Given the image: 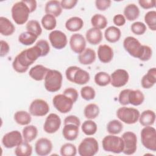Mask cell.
<instances>
[{
    "mask_svg": "<svg viewBox=\"0 0 156 156\" xmlns=\"http://www.w3.org/2000/svg\"><path fill=\"white\" fill-rule=\"evenodd\" d=\"M65 76L68 80L78 85H85L90 79L88 72L76 66H71L66 68Z\"/></svg>",
    "mask_w": 156,
    "mask_h": 156,
    "instance_id": "6da1fadb",
    "label": "cell"
},
{
    "mask_svg": "<svg viewBox=\"0 0 156 156\" xmlns=\"http://www.w3.org/2000/svg\"><path fill=\"white\" fill-rule=\"evenodd\" d=\"M44 80L45 89L49 92L54 93L60 90L62 85L63 76L59 71L49 69Z\"/></svg>",
    "mask_w": 156,
    "mask_h": 156,
    "instance_id": "7a4b0ae2",
    "label": "cell"
},
{
    "mask_svg": "<svg viewBox=\"0 0 156 156\" xmlns=\"http://www.w3.org/2000/svg\"><path fill=\"white\" fill-rule=\"evenodd\" d=\"M12 18L15 23L18 25L26 23L29 17L30 11L23 0L15 3L11 9Z\"/></svg>",
    "mask_w": 156,
    "mask_h": 156,
    "instance_id": "3957f363",
    "label": "cell"
},
{
    "mask_svg": "<svg viewBox=\"0 0 156 156\" xmlns=\"http://www.w3.org/2000/svg\"><path fill=\"white\" fill-rule=\"evenodd\" d=\"M102 146L106 152L120 154L124 150V142L121 137L116 135H108L102 139Z\"/></svg>",
    "mask_w": 156,
    "mask_h": 156,
    "instance_id": "277c9868",
    "label": "cell"
},
{
    "mask_svg": "<svg viewBox=\"0 0 156 156\" xmlns=\"http://www.w3.org/2000/svg\"><path fill=\"white\" fill-rule=\"evenodd\" d=\"M140 111L133 107H127L123 106L119 108L116 113L117 118L121 121L127 124H133L139 119Z\"/></svg>",
    "mask_w": 156,
    "mask_h": 156,
    "instance_id": "5b68a950",
    "label": "cell"
},
{
    "mask_svg": "<svg viewBox=\"0 0 156 156\" xmlns=\"http://www.w3.org/2000/svg\"><path fill=\"white\" fill-rule=\"evenodd\" d=\"M141 141L143 146L147 149L156 151V130L154 127L145 126L140 133Z\"/></svg>",
    "mask_w": 156,
    "mask_h": 156,
    "instance_id": "8992f818",
    "label": "cell"
},
{
    "mask_svg": "<svg viewBox=\"0 0 156 156\" xmlns=\"http://www.w3.org/2000/svg\"><path fill=\"white\" fill-rule=\"evenodd\" d=\"M123 47L130 55L139 60L144 51V45L141 44L136 38L132 36H129L124 38Z\"/></svg>",
    "mask_w": 156,
    "mask_h": 156,
    "instance_id": "52a82bcc",
    "label": "cell"
},
{
    "mask_svg": "<svg viewBox=\"0 0 156 156\" xmlns=\"http://www.w3.org/2000/svg\"><path fill=\"white\" fill-rule=\"evenodd\" d=\"M98 151V142L93 137L85 138L78 146V153L80 156H93Z\"/></svg>",
    "mask_w": 156,
    "mask_h": 156,
    "instance_id": "ba28073f",
    "label": "cell"
},
{
    "mask_svg": "<svg viewBox=\"0 0 156 156\" xmlns=\"http://www.w3.org/2000/svg\"><path fill=\"white\" fill-rule=\"evenodd\" d=\"M52 104L55 108L60 113H67L72 110L74 102L62 93L54 96L52 99Z\"/></svg>",
    "mask_w": 156,
    "mask_h": 156,
    "instance_id": "9c48e42d",
    "label": "cell"
},
{
    "mask_svg": "<svg viewBox=\"0 0 156 156\" xmlns=\"http://www.w3.org/2000/svg\"><path fill=\"white\" fill-rule=\"evenodd\" d=\"M124 142V150L122 152L127 155H133L137 149V136L131 131L125 132L121 136Z\"/></svg>",
    "mask_w": 156,
    "mask_h": 156,
    "instance_id": "30bf717a",
    "label": "cell"
},
{
    "mask_svg": "<svg viewBox=\"0 0 156 156\" xmlns=\"http://www.w3.org/2000/svg\"><path fill=\"white\" fill-rule=\"evenodd\" d=\"M49 110L48 102L41 99H34L29 107V112L34 116H44L49 113Z\"/></svg>",
    "mask_w": 156,
    "mask_h": 156,
    "instance_id": "8fae6325",
    "label": "cell"
},
{
    "mask_svg": "<svg viewBox=\"0 0 156 156\" xmlns=\"http://www.w3.org/2000/svg\"><path fill=\"white\" fill-rule=\"evenodd\" d=\"M48 38L52 46L58 50L65 48L68 43L66 34L59 30H52L49 33Z\"/></svg>",
    "mask_w": 156,
    "mask_h": 156,
    "instance_id": "7c38bea8",
    "label": "cell"
},
{
    "mask_svg": "<svg viewBox=\"0 0 156 156\" xmlns=\"http://www.w3.org/2000/svg\"><path fill=\"white\" fill-rule=\"evenodd\" d=\"M23 141L22 133L18 130H12L5 133L2 138V144L7 149L18 146Z\"/></svg>",
    "mask_w": 156,
    "mask_h": 156,
    "instance_id": "4fadbf2b",
    "label": "cell"
},
{
    "mask_svg": "<svg viewBox=\"0 0 156 156\" xmlns=\"http://www.w3.org/2000/svg\"><path fill=\"white\" fill-rule=\"evenodd\" d=\"M129 74L124 69H117L110 75V83L115 88L125 86L129 82Z\"/></svg>",
    "mask_w": 156,
    "mask_h": 156,
    "instance_id": "5bb4252c",
    "label": "cell"
},
{
    "mask_svg": "<svg viewBox=\"0 0 156 156\" xmlns=\"http://www.w3.org/2000/svg\"><path fill=\"white\" fill-rule=\"evenodd\" d=\"M62 124V121L60 116L51 113L46 117L43 124L44 131L49 134H52L58 130Z\"/></svg>",
    "mask_w": 156,
    "mask_h": 156,
    "instance_id": "9a60e30c",
    "label": "cell"
},
{
    "mask_svg": "<svg viewBox=\"0 0 156 156\" xmlns=\"http://www.w3.org/2000/svg\"><path fill=\"white\" fill-rule=\"evenodd\" d=\"M31 65L32 64L27 58L23 50L15 57L12 62L13 69L18 73H26Z\"/></svg>",
    "mask_w": 156,
    "mask_h": 156,
    "instance_id": "2e32d148",
    "label": "cell"
},
{
    "mask_svg": "<svg viewBox=\"0 0 156 156\" xmlns=\"http://www.w3.org/2000/svg\"><path fill=\"white\" fill-rule=\"evenodd\" d=\"M71 49L76 54H80L86 48V39L80 34H74L69 38Z\"/></svg>",
    "mask_w": 156,
    "mask_h": 156,
    "instance_id": "e0dca14e",
    "label": "cell"
},
{
    "mask_svg": "<svg viewBox=\"0 0 156 156\" xmlns=\"http://www.w3.org/2000/svg\"><path fill=\"white\" fill-rule=\"evenodd\" d=\"M52 143L47 138H39L35 144V151L39 156L49 155L52 150Z\"/></svg>",
    "mask_w": 156,
    "mask_h": 156,
    "instance_id": "ac0fdd59",
    "label": "cell"
},
{
    "mask_svg": "<svg viewBox=\"0 0 156 156\" xmlns=\"http://www.w3.org/2000/svg\"><path fill=\"white\" fill-rule=\"evenodd\" d=\"M114 52L112 47L107 44H101L98 49V57L103 63L110 62L113 58Z\"/></svg>",
    "mask_w": 156,
    "mask_h": 156,
    "instance_id": "d6986e66",
    "label": "cell"
},
{
    "mask_svg": "<svg viewBox=\"0 0 156 156\" xmlns=\"http://www.w3.org/2000/svg\"><path fill=\"white\" fill-rule=\"evenodd\" d=\"M96 58V54L94 49L90 48H85L79 54L78 60L80 63L83 65H89L94 62Z\"/></svg>",
    "mask_w": 156,
    "mask_h": 156,
    "instance_id": "ffe728a7",
    "label": "cell"
},
{
    "mask_svg": "<svg viewBox=\"0 0 156 156\" xmlns=\"http://www.w3.org/2000/svg\"><path fill=\"white\" fill-rule=\"evenodd\" d=\"M156 83V68H150L147 73L144 74L141 80V87L144 89L152 88Z\"/></svg>",
    "mask_w": 156,
    "mask_h": 156,
    "instance_id": "44dd1931",
    "label": "cell"
},
{
    "mask_svg": "<svg viewBox=\"0 0 156 156\" xmlns=\"http://www.w3.org/2000/svg\"><path fill=\"white\" fill-rule=\"evenodd\" d=\"M103 35L101 30L91 27L89 29L85 34L86 40L92 45H97L102 40Z\"/></svg>",
    "mask_w": 156,
    "mask_h": 156,
    "instance_id": "7402d4cb",
    "label": "cell"
},
{
    "mask_svg": "<svg viewBox=\"0 0 156 156\" xmlns=\"http://www.w3.org/2000/svg\"><path fill=\"white\" fill-rule=\"evenodd\" d=\"M49 70V68L42 65H37L30 69L29 75L32 79L36 81H41L44 79Z\"/></svg>",
    "mask_w": 156,
    "mask_h": 156,
    "instance_id": "603a6c76",
    "label": "cell"
},
{
    "mask_svg": "<svg viewBox=\"0 0 156 156\" xmlns=\"http://www.w3.org/2000/svg\"><path fill=\"white\" fill-rule=\"evenodd\" d=\"M79 126L74 124H64L62 129V135L65 139L68 141H74L77 139L79 130Z\"/></svg>",
    "mask_w": 156,
    "mask_h": 156,
    "instance_id": "cb8c5ba5",
    "label": "cell"
},
{
    "mask_svg": "<svg viewBox=\"0 0 156 156\" xmlns=\"http://www.w3.org/2000/svg\"><path fill=\"white\" fill-rule=\"evenodd\" d=\"M44 12L46 14H49L54 16L58 17L62 13V8L60 2L57 0H51L48 1L44 7Z\"/></svg>",
    "mask_w": 156,
    "mask_h": 156,
    "instance_id": "d4e9b609",
    "label": "cell"
},
{
    "mask_svg": "<svg viewBox=\"0 0 156 156\" xmlns=\"http://www.w3.org/2000/svg\"><path fill=\"white\" fill-rule=\"evenodd\" d=\"M15 31V27L7 18L0 17V33L3 36L12 35Z\"/></svg>",
    "mask_w": 156,
    "mask_h": 156,
    "instance_id": "484cf974",
    "label": "cell"
},
{
    "mask_svg": "<svg viewBox=\"0 0 156 156\" xmlns=\"http://www.w3.org/2000/svg\"><path fill=\"white\" fill-rule=\"evenodd\" d=\"M121 36V30L116 26H109L104 32V37L107 41L115 43L118 41Z\"/></svg>",
    "mask_w": 156,
    "mask_h": 156,
    "instance_id": "4316f807",
    "label": "cell"
},
{
    "mask_svg": "<svg viewBox=\"0 0 156 156\" xmlns=\"http://www.w3.org/2000/svg\"><path fill=\"white\" fill-rule=\"evenodd\" d=\"M138 121L140 124L144 127L152 126L155 121V113L153 110H145L140 113Z\"/></svg>",
    "mask_w": 156,
    "mask_h": 156,
    "instance_id": "83f0119b",
    "label": "cell"
},
{
    "mask_svg": "<svg viewBox=\"0 0 156 156\" xmlns=\"http://www.w3.org/2000/svg\"><path fill=\"white\" fill-rule=\"evenodd\" d=\"M140 11L138 7L135 4H127L124 9V16L126 20L132 21L136 20L140 16Z\"/></svg>",
    "mask_w": 156,
    "mask_h": 156,
    "instance_id": "f1b7e54d",
    "label": "cell"
},
{
    "mask_svg": "<svg viewBox=\"0 0 156 156\" xmlns=\"http://www.w3.org/2000/svg\"><path fill=\"white\" fill-rule=\"evenodd\" d=\"M83 26V20L78 16H73L68 19L65 23L66 29L70 32H77Z\"/></svg>",
    "mask_w": 156,
    "mask_h": 156,
    "instance_id": "f546056e",
    "label": "cell"
},
{
    "mask_svg": "<svg viewBox=\"0 0 156 156\" xmlns=\"http://www.w3.org/2000/svg\"><path fill=\"white\" fill-rule=\"evenodd\" d=\"M129 103L133 106H138L143 104L144 101V95L140 90H131L129 91Z\"/></svg>",
    "mask_w": 156,
    "mask_h": 156,
    "instance_id": "4dcf8cb0",
    "label": "cell"
},
{
    "mask_svg": "<svg viewBox=\"0 0 156 156\" xmlns=\"http://www.w3.org/2000/svg\"><path fill=\"white\" fill-rule=\"evenodd\" d=\"M23 140L29 143L34 140L38 135V129L34 125H27L22 130Z\"/></svg>",
    "mask_w": 156,
    "mask_h": 156,
    "instance_id": "1f68e13d",
    "label": "cell"
},
{
    "mask_svg": "<svg viewBox=\"0 0 156 156\" xmlns=\"http://www.w3.org/2000/svg\"><path fill=\"white\" fill-rule=\"evenodd\" d=\"M14 120L20 126H27L31 122L32 117L29 112L24 110H19L15 113Z\"/></svg>",
    "mask_w": 156,
    "mask_h": 156,
    "instance_id": "d6a6232c",
    "label": "cell"
},
{
    "mask_svg": "<svg viewBox=\"0 0 156 156\" xmlns=\"http://www.w3.org/2000/svg\"><path fill=\"white\" fill-rule=\"evenodd\" d=\"M14 153L16 156H30L32 154V147L29 142L23 140L16 147Z\"/></svg>",
    "mask_w": 156,
    "mask_h": 156,
    "instance_id": "836d02e7",
    "label": "cell"
},
{
    "mask_svg": "<svg viewBox=\"0 0 156 156\" xmlns=\"http://www.w3.org/2000/svg\"><path fill=\"white\" fill-rule=\"evenodd\" d=\"M100 112L99 106L94 103L87 105L83 110V115L87 119H94L98 116Z\"/></svg>",
    "mask_w": 156,
    "mask_h": 156,
    "instance_id": "e575fe53",
    "label": "cell"
},
{
    "mask_svg": "<svg viewBox=\"0 0 156 156\" xmlns=\"http://www.w3.org/2000/svg\"><path fill=\"white\" fill-rule=\"evenodd\" d=\"M91 24L93 27L101 30L107 27L108 21L106 17L103 15L95 14L91 18Z\"/></svg>",
    "mask_w": 156,
    "mask_h": 156,
    "instance_id": "d590c367",
    "label": "cell"
},
{
    "mask_svg": "<svg viewBox=\"0 0 156 156\" xmlns=\"http://www.w3.org/2000/svg\"><path fill=\"white\" fill-rule=\"evenodd\" d=\"M81 129L85 135L87 136H91L96 133L98 126L93 119H87L82 123Z\"/></svg>",
    "mask_w": 156,
    "mask_h": 156,
    "instance_id": "8d00e7d4",
    "label": "cell"
},
{
    "mask_svg": "<svg viewBox=\"0 0 156 156\" xmlns=\"http://www.w3.org/2000/svg\"><path fill=\"white\" fill-rule=\"evenodd\" d=\"M37 38L38 37L35 34L26 31L20 34L18 36V41L23 45L30 46L36 41Z\"/></svg>",
    "mask_w": 156,
    "mask_h": 156,
    "instance_id": "74e56055",
    "label": "cell"
},
{
    "mask_svg": "<svg viewBox=\"0 0 156 156\" xmlns=\"http://www.w3.org/2000/svg\"><path fill=\"white\" fill-rule=\"evenodd\" d=\"M42 26L46 30H54L57 26V20L55 16L49 14H45L41 18Z\"/></svg>",
    "mask_w": 156,
    "mask_h": 156,
    "instance_id": "f35d334b",
    "label": "cell"
},
{
    "mask_svg": "<svg viewBox=\"0 0 156 156\" xmlns=\"http://www.w3.org/2000/svg\"><path fill=\"white\" fill-rule=\"evenodd\" d=\"M123 125L120 120L113 119L107 124V131L111 135H118L122 132Z\"/></svg>",
    "mask_w": 156,
    "mask_h": 156,
    "instance_id": "ab89813d",
    "label": "cell"
},
{
    "mask_svg": "<svg viewBox=\"0 0 156 156\" xmlns=\"http://www.w3.org/2000/svg\"><path fill=\"white\" fill-rule=\"evenodd\" d=\"M94 80L96 85L100 87H105L110 83V75L106 72L100 71L95 74Z\"/></svg>",
    "mask_w": 156,
    "mask_h": 156,
    "instance_id": "60d3db41",
    "label": "cell"
},
{
    "mask_svg": "<svg viewBox=\"0 0 156 156\" xmlns=\"http://www.w3.org/2000/svg\"><path fill=\"white\" fill-rule=\"evenodd\" d=\"M26 28L27 31L35 34L38 37L42 33V29L40 24L37 20H32L27 21L26 25Z\"/></svg>",
    "mask_w": 156,
    "mask_h": 156,
    "instance_id": "b9f144b4",
    "label": "cell"
},
{
    "mask_svg": "<svg viewBox=\"0 0 156 156\" xmlns=\"http://www.w3.org/2000/svg\"><path fill=\"white\" fill-rule=\"evenodd\" d=\"M144 20L145 23L151 30H156V12L155 10L147 12L144 15Z\"/></svg>",
    "mask_w": 156,
    "mask_h": 156,
    "instance_id": "7bdbcfd3",
    "label": "cell"
},
{
    "mask_svg": "<svg viewBox=\"0 0 156 156\" xmlns=\"http://www.w3.org/2000/svg\"><path fill=\"white\" fill-rule=\"evenodd\" d=\"M77 152L76 146L70 143L63 144L60 149V155L62 156H75L77 154Z\"/></svg>",
    "mask_w": 156,
    "mask_h": 156,
    "instance_id": "ee69618b",
    "label": "cell"
},
{
    "mask_svg": "<svg viewBox=\"0 0 156 156\" xmlns=\"http://www.w3.org/2000/svg\"><path fill=\"white\" fill-rule=\"evenodd\" d=\"M80 95L85 101H91L96 96L95 90L91 86H84L80 89Z\"/></svg>",
    "mask_w": 156,
    "mask_h": 156,
    "instance_id": "f6af8a7d",
    "label": "cell"
},
{
    "mask_svg": "<svg viewBox=\"0 0 156 156\" xmlns=\"http://www.w3.org/2000/svg\"><path fill=\"white\" fill-rule=\"evenodd\" d=\"M130 29L132 33L136 35H143L147 30L146 24L141 21L134 22L133 24H132Z\"/></svg>",
    "mask_w": 156,
    "mask_h": 156,
    "instance_id": "bcb514c9",
    "label": "cell"
},
{
    "mask_svg": "<svg viewBox=\"0 0 156 156\" xmlns=\"http://www.w3.org/2000/svg\"><path fill=\"white\" fill-rule=\"evenodd\" d=\"M41 51V57L46 56L50 51V46L48 41L46 40H40L36 44Z\"/></svg>",
    "mask_w": 156,
    "mask_h": 156,
    "instance_id": "7dc6e473",
    "label": "cell"
},
{
    "mask_svg": "<svg viewBox=\"0 0 156 156\" xmlns=\"http://www.w3.org/2000/svg\"><path fill=\"white\" fill-rule=\"evenodd\" d=\"M130 89H124L120 91L119 96H118V101L119 104L123 106H126L129 105V93Z\"/></svg>",
    "mask_w": 156,
    "mask_h": 156,
    "instance_id": "c3c4849f",
    "label": "cell"
},
{
    "mask_svg": "<svg viewBox=\"0 0 156 156\" xmlns=\"http://www.w3.org/2000/svg\"><path fill=\"white\" fill-rule=\"evenodd\" d=\"M63 94L65 96H68L69 98L74 103L76 102L79 98V93L78 91H77L76 89L72 88V87H69L66 88L63 93Z\"/></svg>",
    "mask_w": 156,
    "mask_h": 156,
    "instance_id": "681fc988",
    "label": "cell"
},
{
    "mask_svg": "<svg viewBox=\"0 0 156 156\" xmlns=\"http://www.w3.org/2000/svg\"><path fill=\"white\" fill-rule=\"evenodd\" d=\"M110 0H96L95 1V6L100 11H105L111 5Z\"/></svg>",
    "mask_w": 156,
    "mask_h": 156,
    "instance_id": "f907efd6",
    "label": "cell"
},
{
    "mask_svg": "<svg viewBox=\"0 0 156 156\" xmlns=\"http://www.w3.org/2000/svg\"><path fill=\"white\" fill-rule=\"evenodd\" d=\"M152 48L147 45H144V51L140 60L143 62L148 61L149 60L151 59V58L152 57Z\"/></svg>",
    "mask_w": 156,
    "mask_h": 156,
    "instance_id": "816d5d0a",
    "label": "cell"
},
{
    "mask_svg": "<svg viewBox=\"0 0 156 156\" xmlns=\"http://www.w3.org/2000/svg\"><path fill=\"white\" fill-rule=\"evenodd\" d=\"M77 2V0H62L60 1V5L62 9L70 10L73 9Z\"/></svg>",
    "mask_w": 156,
    "mask_h": 156,
    "instance_id": "f5cc1de1",
    "label": "cell"
},
{
    "mask_svg": "<svg viewBox=\"0 0 156 156\" xmlns=\"http://www.w3.org/2000/svg\"><path fill=\"white\" fill-rule=\"evenodd\" d=\"M155 0H139V5L144 9H151L155 7Z\"/></svg>",
    "mask_w": 156,
    "mask_h": 156,
    "instance_id": "db71d44e",
    "label": "cell"
},
{
    "mask_svg": "<svg viewBox=\"0 0 156 156\" xmlns=\"http://www.w3.org/2000/svg\"><path fill=\"white\" fill-rule=\"evenodd\" d=\"M0 44H1L0 56L1 57H4L9 54L10 51V46L7 41L2 40L0 41Z\"/></svg>",
    "mask_w": 156,
    "mask_h": 156,
    "instance_id": "11a10c76",
    "label": "cell"
},
{
    "mask_svg": "<svg viewBox=\"0 0 156 156\" xmlns=\"http://www.w3.org/2000/svg\"><path fill=\"white\" fill-rule=\"evenodd\" d=\"M74 124L79 127L80 126V120L76 115H69L64 119V124Z\"/></svg>",
    "mask_w": 156,
    "mask_h": 156,
    "instance_id": "9f6ffc18",
    "label": "cell"
},
{
    "mask_svg": "<svg viewBox=\"0 0 156 156\" xmlns=\"http://www.w3.org/2000/svg\"><path fill=\"white\" fill-rule=\"evenodd\" d=\"M126 20L124 16L122 14H117L113 16V22L116 26H122L125 24Z\"/></svg>",
    "mask_w": 156,
    "mask_h": 156,
    "instance_id": "6f0895ef",
    "label": "cell"
},
{
    "mask_svg": "<svg viewBox=\"0 0 156 156\" xmlns=\"http://www.w3.org/2000/svg\"><path fill=\"white\" fill-rule=\"evenodd\" d=\"M23 1L27 5V6L29 7V9L30 11V13L34 12L36 10L37 6V3L35 0H23Z\"/></svg>",
    "mask_w": 156,
    "mask_h": 156,
    "instance_id": "680465c9",
    "label": "cell"
}]
</instances>
